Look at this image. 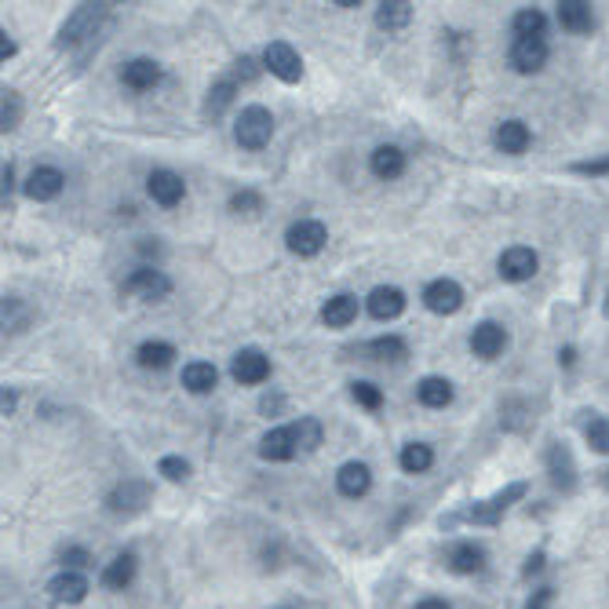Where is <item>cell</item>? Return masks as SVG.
<instances>
[{
  "label": "cell",
  "mask_w": 609,
  "mask_h": 609,
  "mask_svg": "<svg viewBox=\"0 0 609 609\" xmlns=\"http://www.w3.org/2000/svg\"><path fill=\"white\" fill-rule=\"evenodd\" d=\"M106 15H110V8H106V5H80V8L66 19V26L59 30V48H80V44H92V41L99 37V30H103Z\"/></svg>",
  "instance_id": "cell-1"
},
{
  "label": "cell",
  "mask_w": 609,
  "mask_h": 609,
  "mask_svg": "<svg viewBox=\"0 0 609 609\" xmlns=\"http://www.w3.org/2000/svg\"><path fill=\"white\" fill-rule=\"evenodd\" d=\"M234 139L241 150H263L274 139V114L267 106H245L234 125Z\"/></svg>",
  "instance_id": "cell-2"
},
{
  "label": "cell",
  "mask_w": 609,
  "mask_h": 609,
  "mask_svg": "<svg viewBox=\"0 0 609 609\" xmlns=\"http://www.w3.org/2000/svg\"><path fill=\"white\" fill-rule=\"evenodd\" d=\"M521 496H526V482H511L507 489H500L496 496L482 500V503H471L464 511V521H475V526H500V518L511 503H518Z\"/></svg>",
  "instance_id": "cell-3"
},
{
  "label": "cell",
  "mask_w": 609,
  "mask_h": 609,
  "mask_svg": "<svg viewBox=\"0 0 609 609\" xmlns=\"http://www.w3.org/2000/svg\"><path fill=\"white\" fill-rule=\"evenodd\" d=\"M325 241H328V230H325V223H318V219H300V223H292V226L285 230V245H289V252L300 255V259H314V255L325 248Z\"/></svg>",
  "instance_id": "cell-4"
},
{
  "label": "cell",
  "mask_w": 609,
  "mask_h": 609,
  "mask_svg": "<svg viewBox=\"0 0 609 609\" xmlns=\"http://www.w3.org/2000/svg\"><path fill=\"white\" fill-rule=\"evenodd\" d=\"M537 267H540V255L533 252V248H526V245H511V248H503L500 252V259H496V271H500V278L503 281H530L533 274H537Z\"/></svg>",
  "instance_id": "cell-5"
},
{
  "label": "cell",
  "mask_w": 609,
  "mask_h": 609,
  "mask_svg": "<svg viewBox=\"0 0 609 609\" xmlns=\"http://www.w3.org/2000/svg\"><path fill=\"white\" fill-rule=\"evenodd\" d=\"M230 376L241 387H259V383L271 380V358L263 351H255V346H245V351H237L234 362H230Z\"/></svg>",
  "instance_id": "cell-6"
},
{
  "label": "cell",
  "mask_w": 609,
  "mask_h": 609,
  "mask_svg": "<svg viewBox=\"0 0 609 609\" xmlns=\"http://www.w3.org/2000/svg\"><path fill=\"white\" fill-rule=\"evenodd\" d=\"M146 194H150L153 205H161V208H176V205H183V198H187V183H183V176H176L171 168H153L150 180H146Z\"/></svg>",
  "instance_id": "cell-7"
},
{
  "label": "cell",
  "mask_w": 609,
  "mask_h": 609,
  "mask_svg": "<svg viewBox=\"0 0 609 609\" xmlns=\"http://www.w3.org/2000/svg\"><path fill=\"white\" fill-rule=\"evenodd\" d=\"M263 66L285 84H296L303 77V59L289 41H271L267 51H263Z\"/></svg>",
  "instance_id": "cell-8"
},
{
  "label": "cell",
  "mask_w": 609,
  "mask_h": 609,
  "mask_svg": "<svg viewBox=\"0 0 609 609\" xmlns=\"http://www.w3.org/2000/svg\"><path fill=\"white\" fill-rule=\"evenodd\" d=\"M423 303H427V310L430 314H457L460 307H464V289H460V281H453V278H438V281H430L427 289H423Z\"/></svg>",
  "instance_id": "cell-9"
},
{
  "label": "cell",
  "mask_w": 609,
  "mask_h": 609,
  "mask_svg": "<svg viewBox=\"0 0 609 609\" xmlns=\"http://www.w3.org/2000/svg\"><path fill=\"white\" fill-rule=\"evenodd\" d=\"M125 292H128V296H139V300L157 303V300L171 296V281H168L161 271H153V267H139V271H132V274H128Z\"/></svg>",
  "instance_id": "cell-10"
},
{
  "label": "cell",
  "mask_w": 609,
  "mask_h": 609,
  "mask_svg": "<svg viewBox=\"0 0 609 609\" xmlns=\"http://www.w3.org/2000/svg\"><path fill=\"white\" fill-rule=\"evenodd\" d=\"M150 503V485L139 482V478H125L110 496H106V507L117 511V514H135Z\"/></svg>",
  "instance_id": "cell-11"
},
{
  "label": "cell",
  "mask_w": 609,
  "mask_h": 609,
  "mask_svg": "<svg viewBox=\"0 0 609 609\" xmlns=\"http://www.w3.org/2000/svg\"><path fill=\"white\" fill-rule=\"evenodd\" d=\"M62 187H66L62 171L51 168V164H41V168L30 171V180H26V198L30 201H55L62 194Z\"/></svg>",
  "instance_id": "cell-12"
},
{
  "label": "cell",
  "mask_w": 609,
  "mask_h": 609,
  "mask_svg": "<svg viewBox=\"0 0 609 609\" xmlns=\"http://www.w3.org/2000/svg\"><path fill=\"white\" fill-rule=\"evenodd\" d=\"M336 489H339L346 500L365 496V493L373 489V471H369V464H362V460H346V464L339 467V475H336Z\"/></svg>",
  "instance_id": "cell-13"
},
{
  "label": "cell",
  "mask_w": 609,
  "mask_h": 609,
  "mask_svg": "<svg viewBox=\"0 0 609 609\" xmlns=\"http://www.w3.org/2000/svg\"><path fill=\"white\" fill-rule=\"evenodd\" d=\"M88 577L84 573H73V569H66V573H59L51 584H48V595H51V602H59V605H77V602H84L88 598Z\"/></svg>",
  "instance_id": "cell-14"
},
{
  "label": "cell",
  "mask_w": 609,
  "mask_h": 609,
  "mask_svg": "<svg viewBox=\"0 0 609 609\" xmlns=\"http://www.w3.org/2000/svg\"><path fill=\"white\" fill-rule=\"evenodd\" d=\"M161 77H164V69H161V62H153V59H132V62H125V69H121L125 88H132V92H150V88H157Z\"/></svg>",
  "instance_id": "cell-15"
},
{
  "label": "cell",
  "mask_w": 609,
  "mask_h": 609,
  "mask_svg": "<svg viewBox=\"0 0 609 609\" xmlns=\"http://www.w3.org/2000/svg\"><path fill=\"white\" fill-rule=\"evenodd\" d=\"M503 346H507V332H503V325H496V321H482V325H475V332H471V351H475L478 358L493 362V358H500V355H503Z\"/></svg>",
  "instance_id": "cell-16"
},
{
  "label": "cell",
  "mask_w": 609,
  "mask_h": 609,
  "mask_svg": "<svg viewBox=\"0 0 609 609\" xmlns=\"http://www.w3.org/2000/svg\"><path fill=\"white\" fill-rule=\"evenodd\" d=\"M365 307H369V314H373L376 321H394V318L405 310V292L394 289V285H376V289L369 292Z\"/></svg>",
  "instance_id": "cell-17"
},
{
  "label": "cell",
  "mask_w": 609,
  "mask_h": 609,
  "mask_svg": "<svg viewBox=\"0 0 609 609\" xmlns=\"http://www.w3.org/2000/svg\"><path fill=\"white\" fill-rule=\"evenodd\" d=\"M511 66L518 73H540L548 66V41H514L511 44Z\"/></svg>",
  "instance_id": "cell-18"
},
{
  "label": "cell",
  "mask_w": 609,
  "mask_h": 609,
  "mask_svg": "<svg viewBox=\"0 0 609 609\" xmlns=\"http://www.w3.org/2000/svg\"><path fill=\"white\" fill-rule=\"evenodd\" d=\"M300 449H296V438H292V427H274L263 434V442H259V457L271 460V464H285L292 460Z\"/></svg>",
  "instance_id": "cell-19"
},
{
  "label": "cell",
  "mask_w": 609,
  "mask_h": 609,
  "mask_svg": "<svg viewBox=\"0 0 609 609\" xmlns=\"http://www.w3.org/2000/svg\"><path fill=\"white\" fill-rule=\"evenodd\" d=\"M493 143H496V150H500V153H511V157H518V153H526V150H530V143H533V132H530L526 125H521V121H503V125L496 128Z\"/></svg>",
  "instance_id": "cell-20"
},
{
  "label": "cell",
  "mask_w": 609,
  "mask_h": 609,
  "mask_svg": "<svg viewBox=\"0 0 609 609\" xmlns=\"http://www.w3.org/2000/svg\"><path fill=\"white\" fill-rule=\"evenodd\" d=\"M548 475H551L555 489L573 493V485H577V467H573V457H569L566 446H551V449H548Z\"/></svg>",
  "instance_id": "cell-21"
},
{
  "label": "cell",
  "mask_w": 609,
  "mask_h": 609,
  "mask_svg": "<svg viewBox=\"0 0 609 609\" xmlns=\"http://www.w3.org/2000/svg\"><path fill=\"white\" fill-rule=\"evenodd\" d=\"M358 318V300L351 296V292H339V296H332L325 307H321V321L328 325V328H346Z\"/></svg>",
  "instance_id": "cell-22"
},
{
  "label": "cell",
  "mask_w": 609,
  "mask_h": 609,
  "mask_svg": "<svg viewBox=\"0 0 609 609\" xmlns=\"http://www.w3.org/2000/svg\"><path fill=\"white\" fill-rule=\"evenodd\" d=\"M369 168H373V176H376V180L391 183V180H398L401 171H405V153H401L398 146H376Z\"/></svg>",
  "instance_id": "cell-23"
},
{
  "label": "cell",
  "mask_w": 609,
  "mask_h": 609,
  "mask_svg": "<svg viewBox=\"0 0 609 609\" xmlns=\"http://www.w3.org/2000/svg\"><path fill=\"white\" fill-rule=\"evenodd\" d=\"M449 569L453 573H482L485 569V548L475 540H460L449 548Z\"/></svg>",
  "instance_id": "cell-24"
},
{
  "label": "cell",
  "mask_w": 609,
  "mask_h": 609,
  "mask_svg": "<svg viewBox=\"0 0 609 609\" xmlns=\"http://www.w3.org/2000/svg\"><path fill=\"white\" fill-rule=\"evenodd\" d=\"M558 26L566 33H591V26H595L591 5H584V0H562L558 5Z\"/></svg>",
  "instance_id": "cell-25"
},
{
  "label": "cell",
  "mask_w": 609,
  "mask_h": 609,
  "mask_svg": "<svg viewBox=\"0 0 609 609\" xmlns=\"http://www.w3.org/2000/svg\"><path fill=\"white\" fill-rule=\"evenodd\" d=\"M416 398H420V405H427V409H446V405L453 401V383H449L446 376H423V380L416 383Z\"/></svg>",
  "instance_id": "cell-26"
},
{
  "label": "cell",
  "mask_w": 609,
  "mask_h": 609,
  "mask_svg": "<svg viewBox=\"0 0 609 609\" xmlns=\"http://www.w3.org/2000/svg\"><path fill=\"white\" fill-rule=\"evenodd\" d=\"M216 383H219V369L212 362H190V365H183V387L190 394H212Z\"/></svg>",
  "instance_id": "cell-27"
},
{
  "label": "cell",
  "mask_w": 609,
  "mask_h": 609,
  "mask_svg": "<svg viewBox=\"0 0 609 609\" xmlns=\"http://www.w3.org/2000/svg\"><path fill=\"white\" fill-rule=\"evenodd\" d=\"M511 30H514V41H544V33H548V15L537 12V8H521V12L511 19Z\"/></svg>",
  "instance_id": "cell-28"
},
{
  "label": "cell",
  "mask_w": 609,
  "mask_h": 609,
  "mask_svg": "<svg viewBox=\"0 0 609 609\" xmlns=\"http://www.w3.org/2000/svg\"><path fill=\"white\" fill-rule=\"evenodd\" d=\"M412 23V5L409 0H383V5L376 8V26L387 30V33H398Z\"/></svg>",
  "instance_id": "cell-29"
},
{
  "label": "cell",
  "mask_w": 609,
  "mask_h": 609,
  "mask_svg": "<svg viewBox=\"0 0 609 609\" xmlns=\"http://www.w3.org/2000/svg\"><path fill=\"white\" fill-rule=\"evenodd\" d=\"M135 358H139L143 369H157L161 373V369H168L171 362H176V346L164 343V339H146V343H139Z\"/></svg>",
  "instance_id": "cell-30"
},
{
  "label": "cell",
  "mask_w": 609,
  "mask_h": 609,
  "mask_svg": "<svg viewBox=\"0 0 609 609\" xmlns=\"http://www.w3.org/2000/svg\"><path fill=\"white\" fill-rule=\"evenodd\" d=\"M132 580H135V555H117L103 569V587H110V591H125Z\"/></svg>",
  "instance_id": "cell-31"
},
{
  "label": "cell",
  "mask_w": 609,
  "mask_h": 609,
  "mask_svg": "<svg viewBox=\"0 0 609 609\" xmlns=\"http://www.w3.org/2000/svg\"><path fill=\"white\" fill-rule=\"evenodd\" d=\"M398 464H401L405 475H423V471H430V464H434V449H430L427 442H409V446L401 449Z\"/></svg>",
  "instance_id": "cell-32"
},
{
  "label": "cell",
  "mask_w": 609,
  "mask_h": 609,
  "mask_svg": "<svg viewBox=\"0 0 609 609\" xmlns=\"http://www.w3.org/2000/svg\"><path fill=\"white\" fill-rule=\"evenodd\" d=\"M292 427V438H296V449H303V453H314L318 446H321V423L314 420V416H300L296 423H289Z\"/></svg>",
  "instance_id": "cell-33"
},
{
  "label": "cell",
  "mask_w": 609,
  "mask_h": 609,
  "mask_svg": "<svg viewBox=\"0 0 609 609\" xmlns=\"http://www.w3.org/2000/svg\"><path fill=\"white\" fill-rule=\"evenodd\" d=\"M369 355L380 362H401V358H409V343L401 336H380L369 343Z\"/></svg>",
  "instance_id": "cell-34"
},
{
  "label": "cell",
  "mask_w": 609,
  "mask_h": 609,
  "mask_svg": "<svg viewBox=\"0 0 609 609\" xmlns=\"http://www.w3.org/2000/svg\"><path fill=\"white\" fill-rule=\"evenodd\" d=\"M234 92H237V84L230 80V77H223L219 84H216V88L208 92V103H205V114H212V117H219L230 103H234Z\"/></svg>",
  "instance_id": "cell-35"
},
{
  "label": "cell",
  "mask_w": 609,
  "mask_h": 609,
  "mask_svg": "<svg viewBox=\"0 0 609 609\" xmlns=\"http://www.w3.org/2000/svg\"><path fill=\"white\" fill-rule=\"evenodd\" d=\"M19 121H23V99H19V92H8V88H5V99H0V128L15 132Z\"/></svg>",
  "instance_id": "cell-36"
},
{
  "label": "cell",
  "mask_w": 609,
  "mask_h": 609,
  "mask_svg": "<svg viewBox=\"0 0 609 609\" xmlns=\"http://www.w3.org/2000/svg\"><path fill=\"white\" fill-rule=\"evenodd\" d=\"M351 398H355L362 409H369V412H376V409L383 405V391H380L376 383H369V380H358V383H351Z\"/></svg>",
  "instance_id": "cell-37"
},
{
  "label": "cell",
  "mask_w": 609,
  "mask_h": 609,
  "mask_svg": "<svg viewBox=\"0 0 609 609\" xmlns=\"http://www.w3.org/2000/svg\"><path fill=\"white\" fill-rule=\"evenodd\" d=\"M230 212H234V216H259V212H263V194L237 190V194L230 198Z\"/></svg>",
  "instance_id": "cell-38"
},
{
  "label": "cell",
  "mask_w": 609,
  "mask_h": 609,
  "mask_svg": "<svg viewBox=\"0 0 609 609\" xmlns=\"http://www.w3.org/2000/svg\"><path fill=\"white\" fill-rule=\"evenodd\" d=\"M584 434H587V446H591L595 453H602V457H609V420H605V416H598V420H591Z\"/></svg>",
  "instance_id": "cell-39"
},
{
  "label": "cell",
  "mask_w": 609,
  "mask_h": 609,
  "mask_svg": "<svg viewBox=\"0 0 609 609\" xmlns=\"http://www.w3.org/2000/svg\"><path fill=\"white\" fill-rule=\"evenodd\" d=\"M157 471H161L168 482H187V478H190V464H187L183 457H164V460L157 464Z\"/></svg>",
  "instance_id": "cell-40"
},
{
  "label": "cell",
  "mask_w": 609,
  "mask_h": 609,
  "mask_svg": "<svg viewBox=\"0 0 609 609\" xmlns=\"http://www.w3.org/2000/svg\"><path fill=\"white\" fill-rule=\"evenodd\" d=\"M255 77H259V66H255V59H248V55H241V59L234 62V69H230V80H234V84H237V80L248 84V80H255Z\"/></svg>",
  "instance_id": "cell-41"
},
{
  "label": "cell",
  "mask_w": 609,
  "mask_h": 609,
  "mask_svg": "<svg viewBox=\"0 0 609 609\" xmlns=\"http://www.w3.org/2000/svg\"><path fill=\"white\" fill-rule=\"evenodd\" d=\"M573 171H580V176H605V171H609V157H602V161H580V164H573Z\"/></svg>",
  "instance_id": "cell-42"
},
{
  "label": "cell",
  "mask_w": 609,
  "mask_h": 609,
  "mask_svg": "<svg viewBox=\"0 0 609 609\" xmlns=\"http://www.w3.org/2000/svg\"><path fill=\"white\" fill-rule=\"evenodd\" d=\"M62 562H66V566H73V569H84V566H88V562H92V555H88V551H84V548H66Z\"/></svg>",
  "instance_id": "cell-43"
},
{
  "label": "cell",
  "mask_w": 609,
  "mask_h": 609,
  "mask_svg": "<svg viewBox=\"0 0 609 609\" xmlns=\"http://www.w3.org/2000/svg\"><path fill=\"white\" fill-rule=\"evenodd\" d=\"M551 598H555V587H537V591H533V598L526 602V609H548V605H551Z\"/></svg>",
  "instance_id": "cell-44"
},
{
  "label": "cell",
  "mask_w": 609,
  "mask_h": 609,
  "mask_svg": "<svg viewBox=\"0 0 609 609\" xmlns=\"http://www.w3.org/2000/svg\"><path fill=\"white\" fill-rule=\"evenodd\" d=\"M15 405H19V394H15V387H5V398H0V412H5V416H12V412H15Z\"/></svg>",
  "instance_id": "cell-45"
},
{
  "label": "cell",
  "mask_w": 609,
  "mask_h": 609,
  "mask_svg": "<svg viewBox=\"0 0 609 609\" xmlns=\"http://www.w3.org/2000/svg\"><path fill=\"white\" fill-rule=\"evenodd\" d=\"M281 405H285V398H281V394H267L263 401H259V412H263V416H271V412H278Z\"/></svg>",
  "instance_id": "cell-46"
},
{
  "label": "cell",
  "mask_w": 609,
  "mask_h": 609,
  "mask_svg": "<svg viewBox=\"0 0 609 609\" xmlns=\"http://www.w3.org/2000/svg\"><path fill=\"white\" fill-rule=\"evenodd\" d=\"M12 183H15V168L5 164V208L12 205Z\"/></svg>",
  "instance_id": "cell-47"
},
{
  "label": "cell",
  "mask_w": 609,
  "mask_h": 609,
  "mask_svg": "<svg viewBox=\"0 0 609 609\" xmlns=\"http://www.w3.org/2000/svg\"><path fill=\"white\" fill-rule=\"evenodd\" d=\"M540 569H544V551L530 555V562H526V577H533V573H540Z\"/></svg>",
  "instance_id": "cell-48"
},
{
  "label": "cell",
  "mask_w": 609,
  "mask_h": 609,
  "mask_svg": "<svg viewBox=\"0 0 609 609\" xmlns=\"http://www.w3.org/2000/svg\"><path fill=\"white\" fill-rule=\"evenodd\" d=\"M12 55H15V41H8V33H0V59L8 62Z\"/></svg>",
  "instance_id": "cell-49"
},
{
  "label": "cell",
  "mask_w": 609,
  "mask_h": 609,
  "mask_svg": "<svg viewBox=\"0 0 609 609\" xmlns=\"http://www.w3.org/2000/svg\"><path fill=\"white\" fill-rule=\"evenodd\" d=\"M416 609H449V605H446L442 598H427V602H420Z\"/></svg>",
  "instance_id": "cell-50"
},
{
  "label": "cell",
  "mask_w": 609,
  "mask_h": 609,
  "mask_svg": "<svg viewBox=\"0 0 609 609\" xmlns=\"http://www.w3.org/2000/svg\"><path fill=\"white\" fill-rule=\"evenodd\" d=\"M558 362H562V365H573V346H566V351H558Z\"/></svg>",
  "instance_id": "cell-51"
},
{
  "label": "cell",
  "mask_w": 609,
  "mask_h": 609,
  "mask_svg": "<svg viewBox=\"0 0 609 609\" xmlns=\"http://www.w3.org/2000/svg\"><path fill=\"white\" fill-rule=\"evenodd\" d=\"M602 485H605V489H609V467H605V471H602Z\"/></svg>",
  "instance_id": "cell-52"
},
{
  "label": "cell",
  "mask_w": 609,
  "mask_h": 609,
  "mask_svg": "<svg viewBox=\"0 0 609 609\" xmlns=\"http://www.w3.org/2000/svg\"><path fill=\"white\" fill-rule=\"evenodd\" d=\"M605 314H609V303H605Z\"/></svg>",
  "instance_id": "cell-53"
}]
</instances>
